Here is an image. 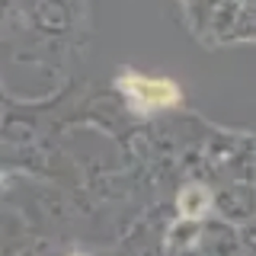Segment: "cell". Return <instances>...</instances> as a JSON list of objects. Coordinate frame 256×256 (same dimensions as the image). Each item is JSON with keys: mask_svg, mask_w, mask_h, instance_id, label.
I'll use <instances>...</instances> for the list:
<instances>
[{"mask_svg": "<svg viewBox=\"0 0 256 256\" xmlns=\"http://www.w3.org/2000/svg\"><path fill=\"white\" fill-rule=\"evenodd\" d=\"M118 90L132 100V109L148 116V112L173 109L182 102V90L170 77H148L138 70H122L118 74Z\"/></svg>", "mask_w": 256, "mask_h": 256, "instance_id": "obj_1", "label": "cell"}, {"mask_svg": "<svg viewBox=\"0 0 256 256\" xmlns=\"http://www.w3.org/2000/svg\"><path fill=\"white\" fill-rule=\"evenodd\" d=\"M176 208H180V218L202 221L212 212V189L202 186V182H186L176 196Z\"/></svg>", "mask_w": 256, "mask_h": 256, "instance_id": "obj_2", "label": "cell"}, {"mask_svg": "<svg viewBox=\"0 0 256 256\" xmlns=\"http://www.w3.org/2000/svg\"><path fill=\"white\" fill-rule=\"evenodd\" d=\"M74 256H84V253H74Z\"/></svg>", "mask_w": 256, "mask_h": 256, "instance_id": "obj_3", "label": "cell"}]
</instances>
